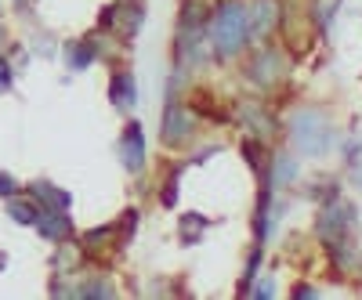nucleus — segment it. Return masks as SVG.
Masks as SVG:
<instances>
[{"mask_svg":"<svg viewBox=\"0 0 362 300\" xmlns=\"http://www.w3.org/2000/svg\"><path fill=\"white\" fill-rule=\"evenodd\" d=\"M203 228H206V221H203L199 214H189L185 221H181V235H185V239H199Z\"/></svg>","mask_w":362,"mask_h":300,"instance_id":"nucleus-14","label":"nucleus"},{"mask_svg":"<svg viewBox=\"0 0 362 300\" xmlns=\"http://www.w3.org/2000/svg\"><path fill=\"white\" fill-rule=\"evenodd\" d=\"M0 196H18V181L4 170H0Z\"/></svg>","mask_w":362,"mask_h":300,"instance_id":"nucleus-16","label":"nucleus"},{"mask_svg":"<svg viewBox=\"0 0 362 300\" xmlns=\"http://www.w3.org/2000/svg\"><path fill=\"white\" fill-rule=\"evenodd\" d=\"M37 228L51 243H62L73 232V217H66V210H44V214H37Z\"/></svg>","mask_w":362,"mask_h":300,"instance_id":"nucleus-7","label":"nucleus"},{"mask_svg":"<svg viewBox=\"0 0 362 300\" xmlns=\"http://www.w3.org/2000/svg\"><path fill=\"white\" fill-rule=\"evenodd\" d=\"M33 199L37 203H44V210H66L73 199H69V192H62V188H54V185H47V181H37L33 185Z\"/></svg>","mask_w":362,"mask_h":300,"instance_id":"nucleus-9","label":"nucleus"},{"mask_svg":"<svg viewBox=\"0 0 362 300\" xmlns=\"http://www.w3.org/2000/svg\"><path fill=\"white\" fill-rule=\"evenodd\" d=\"M109 239H112V228H95V232H87L83 243L87 250H98V243H109Z\"/></svg>","mask_w":362,"mask_h":300,"instance_id":"nucleus-15","label":"nucleus"},{"mask_svg":"<svg viewBox=\"0 0 362 300\" xmlns=\"http://www.w3.org/2000/svg\"><path fill=\"white\" fill-rule=\"evenodd\" d=\"M109 98H112V105H119V109H131V105H134V80H131V73H116V76H112Z\"/></svg>","mask_w":362,"mask_h":300,"instance_id":"nucleus-10","label":"nucleus"},{"mask_svg":"<svg viewBox=\"0 0 362 300\" xmlns=\"http://www.w3.org/2000/svg\"><path fill=\"white\" fill-rule=\"evenodd\" d=\"M192 131V116L177 105V98L167 102V116H163V141L167 145H177V141H185Z\"/></svg>","mask_w":362,"mask_h":300,"instance_id":"nucleus-4","label":"nucleus"},{"mask_svg":"<svg viewBox=\"0 0 362 300\" xmlns=\"http://www.w3.org/2000/svg\"><path fill=\"white\" fill-rule=\"evenodd\" d=\"M119 156H124V167L134 170V174L145 167V134H141L138 124H131V127L124 131V141H119Z\"/></svg>","mask_w":362,"mask_h":300,"instance_id":"nucleus-5","label":"nucleus"},{"mask_svg":"<svg viewBox=\"0 0 362 300\" xmlns=\"http://www.w3.org/2000/svg\"><path fill=\"white\" fill-rule=\"evenodd\" d=\"M8 214L18 221V224H37V214H40V210L33 206V203H25V199H11V206H8Z\"/></svg>","mask_w":362,"mask_h":300,"instance_id":"nucleus-11","label":"nucleus"},{"mask_svg":"<svg viewBox=\"0 0 362 300\" xmlns=\"http://www.w3.org/2000/svg\"><path fill=\"white\" fill-rule=\"evenodd\" d=\"M351 214H355V210H351L348 203H334V206H326V210H322V217H319V235L326 239V243L341 239V235L351 228Z\"/></svg>","mask_w":362,"mask_h":300,"instance_id":"nucleus-3","label":"nucleus"},{"mask_svg":"<svg viewBox=\"0 0 362 300\" xmlns=\"http://www.w3.org/2000/svg\"><path fill=\"white\" fill-rule=\"evenodd\" d=\"M11 80H15V76H11V66L4 62V58H0V91H8Z\"/></svg>","mask_w":362,"mask_h":300,"instance_id":"nucleus-17","label":"nucleus"},{"mask_svg":"<svg viewBox=\"0 0 362 300\" xmlns=\"http://www.w3.org/2000/svg\"><path fill=\"white\" fill-rule=\"evenodd\" d=\"M293 174H297V160L279 156V160H276V170H272V181H276V188H279V185H286V181H290Z\"/></svg>","mask_w":362,"mask_h":300,"instance_id":"nucleus-12","label":"nucleus"},{"mask_svg":"<svg viewBox=\"0 0 362 300\" xmlns=\"http://www.w3.org/2000/svg\"><path fill=\"white\" fill-rule=\"evenodd\" d=\"M272 22H276V4L272 0H254L250 4V33L264 37L272 29Z\"/></svg>","mask_w":362,"mask_h":300,"instance_id":"nucleus-8","label":"nucleus"},{"mask_svg":"<svg viewBox=\"0 0 362 300\" xmlns=\"http://www.w3.org/2000/svg\"><path fill=\"white\" fill-rule=\"evenodd\" d=\"M290 138L297 145V152L305 156H322L329 152V145H334V127H329V119L315 109H300L290 124Z\"/></svg>","mask_w":362,"mask_h":300,"instance_id":"nucleus-2","label":"nucleus"},{"mask_svg":"<svg viewBox=\"0 0 362 300\" xmlns=\"http://www.w3.org/2000/svg\"><path fill=\"white\" fill-rule=\"evenodd\" d=\"M90 58H95V51H90L87 44H73V47H69V66H73V69H87Z\"/></svg>","mask_w":362,"mask_h":300,"instance_id":"nucleus-13","label":"nucleus"},{"mask_svg":"<svg viewBox=\"0 0 362 300\" xmlns=\"http://www.w3.org/2000/svg\"><path fill=\"white\" fill-rule=\"evenodd\" d=\"M247 37H250V4H243V0L221 4L214 18H210V44H214V51L221 58H232L243 51Z\"/></svg>","mask_w":362,"mask_h":300,"instance_id":"nucleus-1","label":"nucleus"},{"mask_svg":"<svg viewBox=\"0 0 362 300\" xmlns=\"http://www.w3.org/2000/svg\"><path fill=\"white\" fill-rule=\"evenodd\" d=\"M283 69H286V62H283V54L276 51V47H264L257 58H254V66H250V76L257 80V83H276L279 76H283Z\"/></svg>","mask_w":362,"mask_h":300,"instance_id":"nucleus-6","label":"nucleus"}]
</instances>
